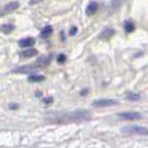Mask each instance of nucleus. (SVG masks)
<instances>
[{"mask_svg":"<svg viewBox=\"0 0 148 148\" xmlns=\"http://www.w3.org/2000/svg\"><path fill=\"white\" fill-rule=\"evenodd\" d=\"M91 119V114L87 110H76L70 112H52L46 116V121L50 124L82 123Z\"/></svg>","mask_w":148,"mask_h":148,"instance_id":"nucleus-1","label":"nucleus"},{"mask_svg":"<svg viewBox=\"0 0 148 148\" xmlns=\"http://www.w3.org/2000/svg\"><path fill=\"white\" fill-rule=\"evenodd\" d=\"M124 133H132V134H138V135H147L148 130L145 127H139V126H127L123 128Z\"/></svg>","mask_w":148,"mask_h":148,"instance_id":"nucleus-2","label":"nucleus"},{"mask_svg":"<svg viewBox=\"0 0 148 148\" xmlns=\"http://www.w3.org/2000/svg\"><path fill=\"white\" fill-rule=\"evenodd\" d=\"M92 105L95 107H109V106L118 105V100H116V99H97V100L92 101Z\"/></svg>","mask_w":148,"mask_h":148,"instance_id":"nucleus-3","label":"nucleus"},{"mask_svg":"<svg viewBox=\"0 0 148 148\" xmlns=\"http://www.w3.org/2000/svg\"><path fill=\"white\" fill-rule=\"evenodd\" d=\"M19 6H20V5H19L18 1H11V2L7 3L6 6H3V8L1 9V11H0V17L6 15V14H9V12H12V11L17 10V9L19 8Z\"/></svg>","mask_w":148,"mask_h":148,"instance_id":"nucleus-4","label":"nucleus"},{"mask_svg":"<svg viewBox=\"0 0 148 148\" xmlns=\"http://www.w3.org/2000/svg\"><path fill=\"white\" fill-rule=\"evenodd\" d=\"M119 117L125 120H138V119H141V115L139 112H135V111H126V112H120Z\"/></svg>","mask_w":148,"mask_h":148,"instance_id":"nucleus-5","label":"nucleus"},{"mask_svg":"<svg viewBox=\"0 0 148 148\" xmlns=\"http://www.w3.org/2000/svg\"><path fill=\"white\" fill-rule=\"evenodd\" d=\"M50 59H51V57H50V56H42V57H40V58L37 60L36 66H37L38 68H44V67H47L48 65H49V62H50Z\"/></svg>","mask_w":148,"mask_h":148,"instance_id":"nucleus-6","label":"nucleus"},{"mask_svg":"<svg viewBox=\"0 0 148 148\" xmlns=\"http://www.w3.org/2000/svg\"><path fill=\"white\" fill-rule=\"evenodd\" d=\"M36 68H38L36 65H28V66H23L19 67V68H16L15 70H12V73H31L34 70H37Z\"/></svg>","mask_w":148,"mask_h":148,"instance_id":"nucleus-7","label":"nucleus"},{"mask_svg":"<svg viewBox=\"0 0 148 148\" xmlns=\"http://www.w3.org/2000/svg\"><path fill=\"white\" fill-rule=\"evenodd\" d=\"M97 9H98V5L95 1H91L89 2V5L87 6V9H86V14L88 16H92L94 14H96Z\"/></svg>","mask_w":148,"mask_h":148,"instance_id":"nucleus-8","label":"nucleus"},{"mask_svg":"<svg viewBox=\"0 0 148 148\" xmlns=\"http://www.w3.org/2000/svg\"><path fill=\"white\" fill-rule=\"evenodd\" d=\"M35 45V39L31 37L25 38V39H21L19 41V46L22 47V48H26V47H30V46H34Z\"/></svg>","mask_w":148,"mask_h":148,"instance_id":"nucleus-9","label":"nucleus"},{"mask_svg":"<svg viewBox=\"0 0 148 148\" xmlns=\"http://www.w3.org/2000/svg\"><path fill=\"white\" fill-rule=\"evenodd\" d=\"M45 80V77L41 75H31L28 77V82H39Z\"/></svg>","mask_w":148,"mask_h":148,"instance_id":"nucleus-10","label":"nucleus"},{"mask_svg":"<svg viewBox=\"0 0 148 148\" xmlns=\"http://www.w3.org/2000/svg\"><path fill=\"white\" fill-rule=\"evenodd\" d=\"M52 30L53 29H52L51 26H46L44 29H42V31H41V35L40 36L42 38H48L52 34Z\"/></svg>","mask_w":148,"mask_h":148,"instance_id":"nucleus-11","label":"nucleus"},{"mask_svg":"<svg viewBox=\"0 0 148 148\" xmlns=\"http://www.w3.org/2000/svg\"><path fill=\"white\" fill-rule=\"evenodd\" d=\"M38 53V51L36 49H28V50H25L22 52V56L26 57V58H30V57H34Z\"/></svg>","mask_w":148,"mask_h":148,"instance_id":"nucleus-12","label":"nucleus"},{"mask_svg":"<svg viewBox=\"0 0 148 148\" xmlns=\"http://www.w3.org/2000/svg\"><path fill=\"white\" fill-rule=\"evenodd\" d=\"M135 30V25L132 21H126L125 22V31L127 34H132Z\"/></svg>","mask_w":148,"mask_h":148,"instance_id":"nucleus-13","label":"nucleus"},{"mask_svg":"<svg viewBox=\"0 0 148 148\" xmlns=\"http://www.w3.org/2000/svg\"><path fill=\"white\" fill-rule=\"evenodd\" d=\"M14 29H15L14 25H3V26H2V31H3L5 34H10Z\"/></svg>","mask_w":148,"mask_h":148,"instance_id":"nucleus-14","label":"nucleus"},{"mask_svg":"<svg viewBox=\"0 0 148 148\" xmlns=\"http://www.w3.org/2000/svg\"><path fill=\"white\" fill-rule=\"evenodd\" d=\"M127 99H129V100H138L139 98H140V95L139 94H134V92H129V94H127Z\"/></svg>","mask_w":148,"mask_h":148,"instance_id":"nucleus-15","label":"nucleus"},{"mask_svg":"<svg viewBox=\"0 0 148 148\" xmlns=\"http://www.w3.org/2000/svg\"><path fill=\"white\" fill-rule=\"evenodd\" d=\"M104 36H107V37H110V36H112L114 34H115V30L112 29H109V28H107V29L104 30Z\"/></svg>","mask_w":148,"mask_h":148,"instance_id":"nucleus-16","label":"nucleus"},{"mask_svg":"<svg viewBox=\"0 0 148 148\" xmlns=\"http://www.w3.org/2000/svg\"><path fill=\"white\" fill-rule=\"evenodd\" d=\"M57 60H58V62H59V64H64V62H65V61L67 60L66 55H64V53H60L59 56H58V58H57Z\"/></svg>","mask_w":148,"mask_h":148,"instance_id":"nucleus-17","label":"nucleus"},{"mask_svg":"<svg viewBox=\"0 0 148 148\" xmlns=\"http://www.w3.org/2000/svg\"><path fill=\"white\" fill-rule=\"evenodd\" d=\"M42 101H44L45 104H51L52 101H53V99H52V97H47V98H44L42 99Z\"/></svg>","mask_w":148,"mask_h":148,"instance_id":"nucleus-18","label":"nucleus"},{"mask_svg":"<svg viewBox=\"0 0 148 148\" xmlns=\"http://www.w3.org/2000/svg\"><path fill=\"white\" fill-rule=\"evenodd\" d=\"M77 31H78V28H77V27H73V28L70 29V31H69V34H70L71 36H75V35L77 34Z\"/></svg>","mask_w":148,"mask_h":148,"instance_id":"nucleus-19","label":"nucleus"},{"mask_svg":"<svg viewBox=\"0 0 148 148\" xmlns=\"http://www.w3.org/2000/svg\"><path fill=\"white\" fill-rule=\"evenodd\" d=\"M42 0H29V5H37V3H40Z\"/></svg>","mask_w":148,"mask_h":148,"instance_id":"nucleus-20","label":"nucleus"},{"mask_svg":"<svg viewBox=\"0 0 148 148\" xmlns=\"http://www.w3.org/2000/svg\"><path fill=\"white\" fill-rule=\"evenodd\" d=\"M9 108H10V109H17V108H18V105H15V104L10 105Z\"/></svg>","mask_w":148,"mask_h":148,"instance_id":"nucleus-21","label":"nucleus"},{"mask_svg":"<svg viewBox=\"0 0 148 148\" xmlns=\"http://www.w3.org/2000/svg\"><path fill=\"white\" fill-rule=\"evenodd\" d=\"M87 92H88V89H85V90H82V96H84V95H85V94H87Z\"/></svg>","mask_w":148,"mask_h":148,"instance_id":"nucleus-22","label":"nucleus"}]
</instances>
